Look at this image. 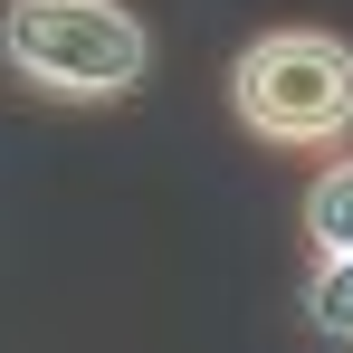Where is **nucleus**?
I'll list each match as a JSON object with an SVG mask.
<instances>
[{
	"instance_id": "f257e3e1",
	"label": "nucleus",
	"mask_w": 353,
	"mask_h": 353,
	"mask_svg": "<svg viewBox=\"0 0 353 353\" xmlns=\"http://www.w3.org/2000/svg\"><path fill=\"white\" fill-rule=\"evenodd\" d=\"M0 58L58 105H115L153 77V29L124 0H0Z\"/></svg>"
},
{
	"instance_id": "f03ea898",
	"label": "nucleus",
	"mask_w": 353,
	"mask_h": 353,
	"mask_svg": "<svg viewBox=\"0 0 353 353\" xmlns=\"http://www.w3.org/2000/svg\"><path fill=\"white\" fill-rule=\"evenodd\" d=\"M230 115L258 143L334 153L353 134V39H334V29H258L230 58Z\"/></svg>"
},
{
	"instance_id": "7ed1b4c3",
	"label": "nucleus",
	"mask_w": 353,
	"mask_h": 353,
	"mask_svg": "<svg viewBox=\"0 0 353 353\" xmlns=\"http://www.w3.org/2000/svg\"><path fill=\"white\" fill-rule=\"evenodd\" d=\"M305 248L315 258H353V153H325V172L305 181Z\"/></svg>"
},
{
	"instance_id": "20e7f679",
	"label": "nucleus",
	"mask_w": 353,
	"mask_h": 353,
	"mask_svg": "<svg viewBox=\"0 0 353 353\" xmlns=\"http://www.w3.org/2000/svg\"><path fill=\"white\" fill-rule=\"evenodd\" d=\"M305 325L353 353V258H315L305 268Z\"/></svg>"
}]
</instances>
